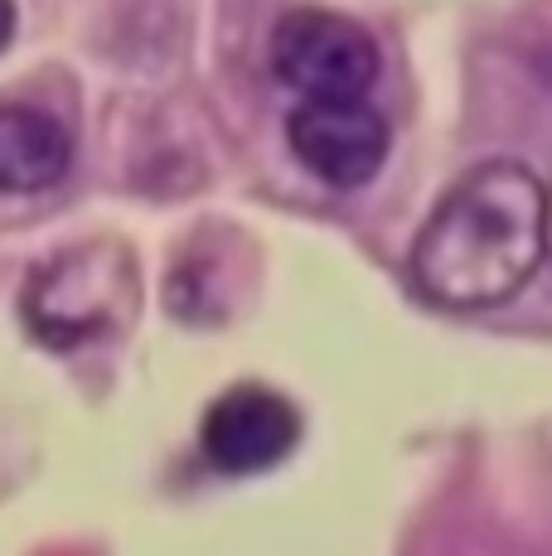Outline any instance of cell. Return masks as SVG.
Instances as JSON below:
<instances>
[{"label":"cell","mask_w":552,"mask_h":556,"mask_svg":"<svg viewBox=\"0 0 552 556\" xmlns=\"http://www.w3.org/2000/svg\"><path fill=\"white\" fill-rule=\"evenodd\" d=\"M73 165V136L45 106H0V194L54 189Z\"/></svg>","instance_id":"obj_5"},{"label":"cell","mask_w":552,"mask_h":556,"mask_svg":"<svg viewBox=\"0 0 552 556\" xmlns=\"http://www.w3.org/2000/svg\"><path fill=\"white\" fill-rule=\"evenodd\" d=\"M543 266V185L518 160L461 175L431 208L407 256L412 286L431 305L485 309L518 295Z\"/></svg>","instance_id":"obj_1"},{"label":"cell","mask_w":552,"mask_h":556,"mask_svg":"<svg viewBox=\"0 0 552 556\" xmlns=\"http://www.w3.org/2000/svg\"><path fill=\"white\" fill-rule=\"evenodd\" d=\"M15 0H0V53L10 49V39H15Z\"/></svg>","instance_id":"obj_6"},{"label":"cell","mask_w":552,"mask_h":556,"mask_svg":"<svg viewBox=\"0 0 552 556\" xmlns=\"http://www.w3.org/2000/svg\"><path fill=\"white\" fill-rule=\"evenodd\" d=\"M296 160L330 189H364L388 160V122L364 98H305L286 122Z\"/></svg>","instance_id":"obj_3"},{"label":"cell","mask_w":552,"mask_h":556,"mask_svg":"<svg viewBox=\"0 0 552 556\" xmlns=\"http://www.w3.org/2000/svg\"><path fill=\"white\" fill-rule=\"evenodd\" d=\"M378 68L374 35L335 10H291L272 35V73L301 98H364Z\"/></svg>","instance_id":"obj_2"},{"label":"cell","mask_w":552,"mask_h":556,"mask_svg":"<svg viewBox=\"0 0 552 556\" xmlns=\"http://www.w3.org/2000/svg\"><path fill=\"white\" fill-rule=\"evenodd\" d=\"M543 256L552 262V185L543 189Z\"/></svg>","instance_id":"obj_7"},{"label":"cell","mask_w":552,"mask_h":556,"mask_svg":"<svg viewBox=\"0 0 552 556\" xmlns=\"http://www.w3.org/2000/svg\"><path fill=\"white\" fill-rule=\"evenodd\" d=\"M199 445H204V459L218 475H267L301 445V412L281 392L242 382L204 412Z\"/></svg>","instance_id":"obj_4"}]
</instances>
